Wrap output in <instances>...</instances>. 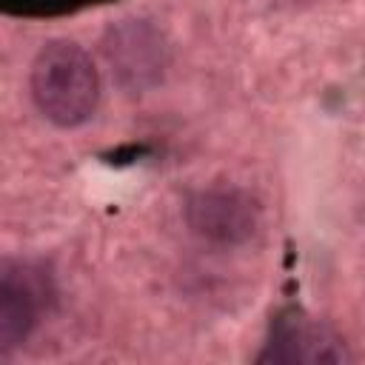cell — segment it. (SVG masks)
<instances>
[{
    "label": "cell",
    "mask_w": 365,
    "mask_h": 365,
    "mask_svg": "<svg viewBox=\"0 0 365 365\" xmlns=\"http://www.w3.org/2000/svg\"><path fill=\"white\" fill-rule=\"evenodd\" d=\"M31 97L37 111L60 128L88 123L100 103V74L86 48L71 40L46 43L31 63Z\"/></svg>",
    "instance_id": "6da1fadb"
},
{
    "label": "cell",
    "mask_w": 365,
    "mask_h": 365,
    "mask_svg": "<svg viewBox=\"0 0 365 365\" xmlns=\"http://www.w3.org/2000/svg\"><path fill=\"white\" fill-rule=\"evenodd\" d=\"M54 302V279L34 259H0V354L26 345Z\"/></svg>",
    "instance_id": "7a4b0ae2"
},
{
    "label": "cell",
    "mask_w": 365,
    "mask_h": 365,
    "mask_svg": "<svg viewBox=\"0 0 365 365\" xmlns=\"http://www.w3.org/2000/svg\"><path fill=\"white\" fill-rule=\"evenodd\" d=\"M185 220L208 242H245L259 225V205L240 188H208L188 200Z\"/></svg>",
    "instance_id": "3957f363"
},
{
    "label": "cell",
    "mask_w": 365,
    "mask_h": 365,
    "mask_svg": "<svg viewBox=\"0 0 365 365\" xmlns=\"http://www.w3.org/2000/svg\"><path fill=\"white\" fill-rule=\"evenodd\" d=\"M259 362H345V345L319 322L302 314H285L271 325Z\"/></svg>",
    "instance_id": "277c9868"
},
{
    "label": "cell",
    "mask_w": 365,
    "mask_h": 365,
    "mask_svg": "<svg viewBox=\"0 0 365 365\" xmlns=\"http://www.w3.org/2000/svg\"><path fill=\"white\" fill-rule=\"evenodd\" d=\"M106 54L120 80L137 91L157 83L165 66V48L160 34L140 20L117 26L106 43Z\"/></svg>",
    "instance_id": "5b68a950"
},
{
    "label": "cell",
    "mask_w": 365,
    "mask_h": 365,
    "mask_svg": "<svg viewBox=\"0 0 365 365\" xmlns=\"http://www.w3.org/2000/svg\"><path fill=\"white\" fill-rule=\"evenodd\" d=\"M100 3H108V0H0V11L20 14V17H51V14L83 11Z\"/></svg>",
    "instance_id": "8992f818"
}]
</instances>
